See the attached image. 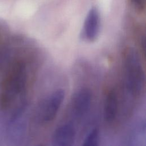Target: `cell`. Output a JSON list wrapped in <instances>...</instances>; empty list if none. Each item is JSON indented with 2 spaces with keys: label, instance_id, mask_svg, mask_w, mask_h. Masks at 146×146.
I'll use <instances>...</instances> for the list:
<instances>
[{
  "label": "cell",
  "instance_id": "obj_1",
  "mask_svg": "<svg viewBox=\"0 0 146 146\" xmlns=\"http://www.w3.org/2000/svg\"><path fill=\"white\" fill-rule=\"evenodd\" d=\"M27 70L22 62L14 63L3 79L0 88V110L12 120L25 108L24 96L27 86Z\"/></svg>",
  "mask_w": 146,
  "mask_h": 146
},
{
  "label": "cell",
  "instance_id": "obj_2",
  "mask_svg": "<svg viewBox=\"0 0 146 146\" xmlns=\"http://www.w3.org/2000/svg\"><path fill=\"white\" fill-rule=\"evenodd\" d=\"M125 86L133 95L140 94L143 89L145 75L140 56L133 48H129L124 56Z\"/></svg>",
  "mask_w": 146,
  "mask_h": 146
},
{
  "label": "cell",
  "instance_id": "obj_3",
  "mask_svg": "<svg viewBox=\"0 0 146 146\" xmlns=\"http://www.w3.org/2000/svg\"><path fill=\"white\" fill-rule=\"evenodd\" d=\"M64 98V91L59 89L54 91L46 99L42 104L39 112V117L42 122L49 123L54 119Z\"/></svg>",
  "mask_w": 146,
  "mask_h": 146
},
{
  "label": "cell",
  "instance_id": "obj_4",
  "mask_svg": "<svg viewBox=\"0 0 146 146\" xmlns=\"http://www.w3.org/2000/svg\"><path fill=\"white\" fill-rule=\"evenodd\" d=\"M91 92L87 88H83L76 91L73 95L71 106L74 115L80 117L88 111L91 103Z\"/></svg>",
  "mask_w": 146,
  "mask_h": 146
},
{
  "label": "cell",
  "instance_id": "obj_5",
  "mask_svg": "<svg viewBox=\"0 0 146 146\" xmlns=\"http://www.w3.org/2000/svg\"><path fill=\"white\" fill-rule=\"evenodd\" d=\"M99 12L96 8L92 7L88 13L84 23L83 33L87 40L94 42L96 39L99 31Z\"/></svg>",
  "mask_w": 146,
  "mask_h": 146
},
{
  "label": "cell",
  "instance_id": "obj_6",
  "mask_svg": "<svg viewBox=\"0 0 146 146\" xmlns=\"http://www.w3.org/2000/svg\"><path fill=\"white\" fill-rule=\"evenodd\" d=\"M75 131L71 124H66L58 127L54 132L52 143L55 146H71L74 143Z\"/></svg>",
  "mask_w": 146,
  "mask_h": 146
},
{
  "label": "cell",
  "instance_id": "obj_7",
  "mask_svg": "<svg viewBox=\"0 0 146 146\" xmlns=\"http://www.w3.org/2000/svg\"><path fill=\"white\" fill-rule=\"evenodd\" d=\"M118 107L117 96L113 90L109 91L107 95L104 106V118L108 123L112 122L115 119Z\"/></svg>",
  "mask_w": 146,
  "mask_h": 146
},
{
  "label": "cell",
  "instance_id": "obj_8",
  "mask_svg": "<svg viewBox=\"0 0 146 146\" xmlns=\"http://www.w3.org/2000/svg\"><path fill=\"white\" fill-rule=\"evenodd\" d=\"M99 142V133L98 129H92L84 140V146H97Z\"/></svg>",
  "mask_w": 146,
  "mask_h": 146
},
{
  "label": "cell",
  "instance_id": "obj_9",
  "mask_svg": "<svg viewBox=\"0 0 146 146\" xmlns=\"http://www.w3.org/2000/svg\"><path fill=\"white\" fill-rule=\"evenodd\" d=\"M132 2L137 9L141 10L144 6L145 0H132Z\"/></svg>",
  "mask_w": 146,
  "mask_h": 146
}]
</instances>
